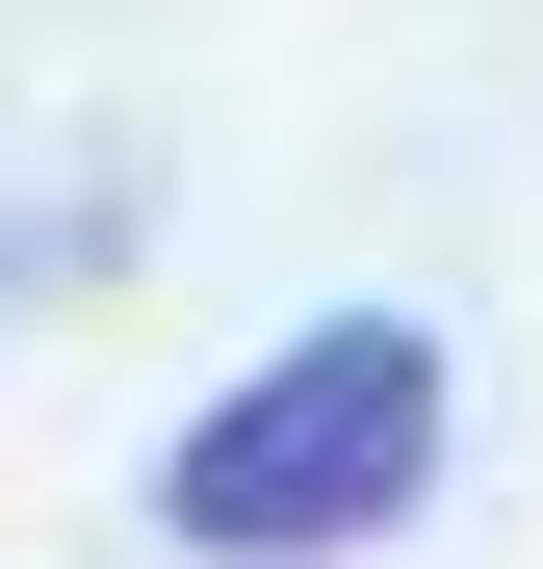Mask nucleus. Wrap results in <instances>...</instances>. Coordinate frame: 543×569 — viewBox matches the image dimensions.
Here are the masks:
<instances>
[{
	"mask_svg": "<svg viewBox=\"0 0 543 569\" xmlns=\"http://www.w3.org/2000/svg\"><path fill=\"white\" fill-rule=\"evenodd\" d=\"M440 440H466V362L414 311H311L155 440V543L181 569H389L440 518Z\"/></svg>",
	"mask_w": 543,
	"mask_h": 569,
	"instance_id": "f257e3e1",
	"label": "nucleus"
}]
</instances>
